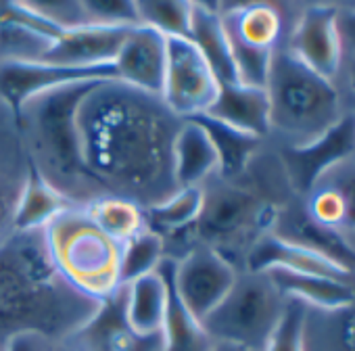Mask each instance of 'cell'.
<instances>
[{
	"label": "cell",
	"instance_id": "6da1fadb",
	"mask_svg": "<svg viewBox=\"0 0 355 351\" xmlns=\"http://www.w3.org/2000/svg\"><path fill=\"white\" fill-rule=\"evenodd\" d=\"M159 96L101 82L82 103L78 134L94 185L119 197L155 205L175 193L171 144L180 128Z\"/></svg>",
	"mask_w": 355,
	"mask_h": 351
},
{
	"label": "cell",
	"instance_id": "7a4b0ae2",
	"mask_svg": "<svg viewBox=\"0 0 355 351\" xmlns=\"http://www.w3.org/2000/svg\"><path fill=\"white\" fill-rule=\"evenodd\" d=\"M101 303L71 289L53 266L42 234L15 232L0 245V332L59 339L82 330Z\"/></svg>",
	"mask_w": 355,
	"mask_h": 351
},
{
	"label": "cell",
	"instance_id": "3957f363",
	"mask_svg": "<svg viewBox=\"0 0 355 351\" xmlns=\"http://www.w3.org/2000/svg\"><path fill=\"white\" fill-rule=\"evenodd\" d=\"M98 84L82 82L53 90L34 99L21 111L19 126L26 130L34 153L32 165L59 191L63 187L78 189L80 185L94 182L82 159L78 113Z\"/></svg>",
	"mask_w": 355,
	"mask_h": 351
},
{
	"label": "cell",
	"instance_id": "277c9868",
	"mask_svg": "<svg viewBox=\"0 0 355 351\" xmlns=\"http://www.w3.org/2000/svg\"><path fill=\"white\" fill-rule=\"evenodd\" d=\"M46 253L65 282L84 297L105 303L121 291V245L109 239L84 209L71 207L42 230Z\"/></svg>",
	"mask_w": 355,
	"mask_h": 351
},
{
	"label": "cell",
	"instance_id": "5b68a950",
	"mask_svg": "<svg viewBox=\"0 0 355 351\" xmlns=\"http://www.w3.org/2000/svg\"><path fill=\"white\" fill-rule=\"evenodd\" d=\"M266 92L270 128L291 138V144H305L318 138L343 115L332 82L305 67L288 51H276Z\"/></svg>",
	"mask_w": 355,
	"mask_h": 351
},
{
	"label": "cell",
	"instance_id": "8992f818",
	"mask_svg": "<svg viewBox=\"0 0 355 351\" xmlns=\"http://www.w3.org/2000/svg\"><path fill=\"white\" fill-rule=\"evenodd\" d=\"M286 299L268 274L239 276L226 299L203 320L211 341H228L263 351Z\"/></svg>",
	"mask_w": 355,
	"mask_h": 351
},
{
	"label": "cell",
	"instance_id": "52a82bcc",
	"mask_svg": "<svg viewBox=\"0 0 355 351\" xmlns=\"http://www.w3.org/2000/svg\"><path fill=\"white\" fill-rule=\"evenodd\" d=\"M220 84L189 38H167V65L161 101L178 119L203 115L216 101Z\"/></svg>",
	"mask_w": 355,
	"mask_h": 351
},
{
	"label": "cell",
	"instance_id": "ba28073f",
	"mask_svg": "<svg viewBox=\"0 0 355 351\" xmlns=\"http://www.w3.org/2000/svg\"><path fill=\"white\" fill-rule=\"evenodd\" d=\"M82 82H117L113 65L65 67L44 61L3 59L0 61V99L19 121L21 111L34 99Z\"/></svg>",
	"mask_w": 355,
	"mask_h": 351
},
{
	"label": "cell",
	"instance_id": "9c48e42d",
	"mask_svg": "<svg viewBox=\"0 0 355 351\" xmlns=\"http://www.w3.org/2000/svg\"><path fill=\"white\" fill-rule=\"evenodd\" d=\"M278 222L270 205H261L255 195L239 187H220L205 193L203 212L195 224L199 237L209 245L232 243L253 228L268 230Z\"/></svg>",
	"mask_w": 355,
	"mask_h": 351
},
{
	"label": "cell",
	"instance_id": "30bf717a",
	"mask_svg": "<svg viewBox=\"0 0 355 351\" xmlns=\"http://www.w3.org/2000/svg\"><path fill=\"white\" fill-rule=\"evenodd\" d=\"M239 274L220 249L201 245L173 262V284L184 305L203 322L232 291Z\"/></svg>",
	"mask_w": 355,
	"mask_h": 351
},
{
	"label": "cell",
	"instance_id": "8fae6325",
	"mask_svg": "<svg viewBox=\"0 0 355 351\" xmlns=\"http://www.w3.org/2000/svg\"><path fill=\"white\" fill-rule=\"evenodd\" d=\"M351 153H355V111H345L318 138L305 144H288L282 153V163L293 189L307 195L328 169Z\"/></svg>",
	"mask_w": 355,
	"mask_h": 351
},
{
	"label": "cell",
	"instance_id": "7c38bea8",
	"mask_svg": "<svg viewBox=\"0 0 355 351\" xmlns=\"http://www.w3.org/2000/svg\"><path fill=\"white\" fill-rule=\"evenodd\" d=\"M305 67L332 82L343 63L338 11L328 5H311L299 17L286 49Z\"/></svg>",
	"mask_w": 355,
	"mask_h": 351
},
{
	"label": "cell",
	"instance_id": "4fadbf2b",
	"mask_svg": "<svg viewBox=\"0 0 355 351\" xmlns=\"http://www.w3.org/2000/svg\"><path fill=\"white\" fill-rule=\"evenodd\" d=\"M165 65L167 38L146 26H134L123 38L113 61V71L119 84L161 99Z\"/></svg>",
	"mask_w": 355,
	"mask_h": 351
},
{
	"label": "cell",
	"instance_id": "5bb4252c",
	"mask_svg": "<svg viewBox=\"0 0 355 351\" xmlns=\"http://www.w3.org/2000/svg\"><path fill=\"white\" fill-rule=\"evenodd\" d=\"M130 28H113L98 24H82L67 28L63 36L44 49V63L65 67H105L113 65Z\"/></svg>",
	"mask_w": 355,
	"mask_h": 351
},
{
	"label": "cell",
	"instance_id": "9a60e30c",
	"mask_svg": "<svg viewBox=\"0 0 355 351\" xmlns=\"http://www.w3.org/2000/svg\"><path fill=\"white\" fill-rule=\"evenodd\" d=\"M305 214L338 232L355 230V153L328 169L307 193Z\"/></svg>",
	"mask_w": 355,
	"mask_h": 351
},
{
	"label": "cell",
	"instance_id": "2e32d148",
	"mask_svg": "<svg viewBox=\"0 0 355 351\" xmlns=\"http://www.w3.org/2000/svg\"><path fill=\"white\" fill-rule=\"evenodd\" d=\"M270 270H286L297 274H318L347 280L351 274L343 268L334 266L332 262L320 257L318 253L291 243L274 232L259 237L247 255V272L251 274H266Z\"/></svg>",
	"mask_w": 355,
	"mask_h": 351
},
{
	"label": "cell",
	"instance_id": "e0dca14e",
	"mask_svg": "<svg viewBox=\"0 0 355 351\" xmlns=\"http://www.w3.org/2000/svg\"><path fill=\"white\" fill-rule=\"evenodd\" d=\"M220 169L218 153L207 132L193 119H182L171 144V173L175 189L201 187Z\"/></svg>",
	"mask_w": 355,
	"mask_h": 351
},
{
	"label": "cell",
	"instance_id": "ac0fdd59",
	"mask_svg": "<svg viewBox=\"0 0 355 351\" xmlns=\"http://www.w3.org/2000/svg\"><path fill=\"white\" fill-rule=\"evenodd\" d=\"M230 51L276 53L282 34V17L266 3L241 5L222 15Z\"/></svg>",
	"mask_w": 355,
	"mask_h": 351
},
{
	"label": "cell",
	"instance_id": "d6986e66",
	"mask_svg": "<svg viewBox=\"0 0 355 351\" xmlns=\"http://www.w3.org/2000/svg\"><path fill=\"white\" fill-rule=\"evenodd\" d=\"M203 115L257 138L266 136L272 130L270 101L266 88H253L241 82L220 86L216 101Z\"/></svg>",
	"mask_w": 355,
	"mask_h": 351
},
{
	"label": "cell",
	"instance_id": "ffe728a7",
	"mask_svg": "<svg viewBox=\"0 0 355 351\" xmlns=\"http://www.w3.org/2000/svg\"><path fill=\"white\" fill-rule=\"evenodd\" d=\"M159 272L167 284V303L161 326V351H209L211 336L203 328V322L184 305L173 284V262L163 259Z\"/></svg>",
	"mask_w": 355,
	"mask_h": 351
},
{
	"label": "cell",
	"instance_id": "44dd1931",
	"mask_svg": "<svg viewBox=\"0 0 355 351\" xmlns=\"http://www.w3.org/2000/svg\"><path fill=\"white\" fill-rule=\"evenodd\" d=\"M71 207L73 203L69 195L59 191L55 185H51L34 165H30L28 178L19 189V199L13 220L15 232L32 234L44 230L53 220H57L61 214H65Z\"/></svg>",
	"mask_w": 355,
	"mask_h": 351
},
{
	"label": "cell",
	"instance_id": "7402d4cb",
	"mask_svg": "<svg viewBox=\"0 0 355 351\" xmlns=\"http://www.w3.org/2000/svg\"><path fill=\"white\" fill-rule=\"evenodd\" d=\"M266 274L284 299H295L307 307L336 311L355 305V289L347 280L286 270H270Z\"/></svg>",
	"mask_w": 355,
	"mask_h": 351
},
{
	"label": "cell",
	"instance_id": "603a6c76",
	"mask_svg": "<svg viewBox=\"0 0 355 351\" xmlns=\"http://www.w3.org/2000/svg\"><path fill=\"white\" fill-rule=\"evenodd\" d=\"M189 40L197 46V51L201 53V57L214 71L220 86L239 82L230 42H228L224 22H222V13H218L209 5L193 3Z\"/></svg>",
	"mask_w": 355,
	"mask_h": 351
},
{
	"label": "cell",
	"instance_id": "cb8c5ba5",
	"mask_svg": "<svg viewBox=\"0 0 355 351\" xmlns=\"http://www.w3.org/2000/svg\"><path fill=\"white\" fill-rule=\"evenodd\" d=\"M123 291V316L130 330L140 339L159 336L167 303V284L163 274L153 272L125 286Z\"/></svg>",
	"mask_w": 355,
	"mask_h": 351
},
{
	"label": "cell",
	"instance_id": "d4e9b609",
	"mask_svg": "<svg viewBox=\"0 0 355 351\" xmlns=\"http://www.w3.org/2000/svg\"><path fill=\"white\" fill-rule=\"evenodd\" d=\"M278 237L318 253L320 257L332 262L349 274H355V247L347 241L343 232L318 224L305 212L291 216L282 224Z\"/></svg>",
	"mask_w": 355,
	"mask_h": 351
},
{
	"label": "cell",
	"instance_id": "484cf974",
	"mask_svg": "<svg viewBox=\"0 0 355 351\" xmlns=\"http://www.w3.org/2000/svg\"><path fill=\"white\" fill-rule=\"evenodd\" d=\"M193 121H197L207 132V136L218 153V161H220L218 171L222 176H226V178H234V176L243 173L245 167L249 165L251 157L259 148L261 138L241 132V130H236L228 123H222L218 119H211L207 115H197V117H193Z\"/></svg>",
	"mask_w": 355,
	"mask_h": 351
},
{
	"label": "cell",
	"instance_id": "4316f807",
	"mask_svg": "<svg viewBox=\"0 0 355 351\" xmlns=\"http://www.w3.org/2000/svg\"><path fill=\"white\" fill-rule=\"evenodd\" d=\"M117 295L101 303L94 318L82 330H78L86 334L90 351H136L138 341H144L130 330L123 316V303H115Z\"/></svg>",
	"mask_w": 355,
	"mask_h": 351
},
{
	"label": "cell",
	"instance_id": "83f0119b",
	"mask_svg": "<svg viewBox=\"0 0 355 351\" xmlns=\"http://www.w3.org/2000/svg\"><path fill=\"white\" fill-rule=\"evenodd\" d=\"M84 212L109 239L119 245L148 228L142 207L123 197H101L92 201Z\"/></svg>",
	"mask_w": 355,
	"mask_h": 351
},
{
	"label": "cell",
	"instance_id": "f1b7e54d",
	"mask_svg": "<svg viewBox=\"0 0 355 351\" xmlns=\"http://www.w3.org/2000/svg\"><path fill=\"white\" fill-rule=\"evenodd\" d=\"M203 201H205V191L201 187L178 189L163 201L148 205L144 214L146 226L150 222V230H155L157 234L191 228L197 224L203 212Z\"/></svg>",
	"mask_w": 355,
	"mask_h": 351
},
{
	"label": "cell",
	"instance_id": "f546056e",
	"mask_svg": "<svg viewBox=\"0 0 355 351\" xmlns=\"http://www.w3.org/2000/svg\"><path fill=\"white\" fill-rule=\"evenodd\" d=\"M163 237L146 228L121 245L119 255V282L121 286L157 272L163 262Z\"/></svg>",
	"mask_w": 355,
	"mask_h": 351
},
{
	"label": "cell",
	"instance_id": "4dcf8cb0",
	"mask_svg": "<svg viewBox=\"0 0 355 351\" xmlns=\"http://www.w3.org/2000/svg\"><path fill=\"white\" fill-rule=\"evenodd\" d=\"M0 30H11L24 34L42 46L57 42L65 28L44 15L36 5L30 3H3L0 5Z\"/></svg>",
	"mask_w": 355,
	"mask_h": 351
},
{
	"label": "cell",
	"instance_id": "1f68e13d",
	"mask_svg": "<svg viewBox=\"0 0 355 351\" xmlns=\"http://www.w3.org/2000/svg\"><path fill=\"white\" fill-rule=\"evenodd\" d=\"M136 13L138 24L146 26L165 38H189L193 3H175V0H138Z\"/></svg>",
	"mask_w": 355,
	"mask_h": 351
},
{
	"label": "cell",
	"instance_id": "d6a6232c",
	"mask_svg": "<svg viewBox=\"0 0 355 351\" xmlns=\"http://www.w3.org/2000/svg\"><path fill=\"white\" fill-rule=\"evenodd\" d=\"M263 351H307V305L286 299Z\"/></svg>",
	"mask_w": 355,
	"mask_h": 351
},
{
	"label": "cell",
	"instance_id": "836d02e7",
	"mask_svg": "<svg viewBox=\"0 0 355 351\" xmlns=\"http://www.w3.org/2000/svg\"><path fill=\"white\" fill-rule=\"evenodd\" d=\"M86 24L134 28L138 24L136 5L132 0H80Z\"/></svg>",
	"mask_w": 355,
	"mask_h": 351
},
{
	"label": "cell",
	"instance_id": "e575fe53",
	"mask_svg": "<svg viewBox=\"0 0 355 351\" xmlns=\"http://www.w3.org/2000/svg\"><path fill=\"white\" fill-rule=\"evenodd\" d=\"M21 185H15L11 178L0 173V245L7 243L15 234V209L19 199Z\"/></svg>",
	"mask_w": 355,
	"mask_h": 351
},
{
	"label": "cell",
	"instance_id": "d590c367",
	"mask_svg": "<svg viewBox=\"0 0 355 351\" xmlns=\"http://www.w3.org/2000/svg\"><path fill=\"white\" fill-rule=\"evenodd\" d=\"M338 318L332 324L338 351H355V305L334 311Z\"/></svg>",
	"mask_w": 355,
	"mask_h": 351
},
{
	"label": "cell",
	"instance_id": "8d00e7d4",
	"mask_svg": "<svg viewBox=\"0 0 355 351\" xmlns=\"http://www.w3.org/2000/svg\"><path fill=\"white\" fill-rule=\"evenodd\" d=\"M338 32H340V40H343V49H351L355 53V7L338 13Z\"/></svg>",
	"mask_w": 355,
	"mask_h": 351
},
{
	"label": "cell",
	"instance_id": "74e56055",
	"mask_svg": "<svg viewBox=\"0 0 355 351\" xmlns=\"http://www.w3.org/2000/svg\"><path fill=\"white\" fill-rule=\"evenodd\" d=\"M5 351H38V343L36 336H28V334H17L11 336Z\"/></svg>",
	"mask_w": 355,
	"mask_h": 351
},
{
	"label": "cell",
	"instance_id": "f35d334b",
	"mask_svg": "<svg viewBox=\"0 0 355 351\" xmlns=\"http://www.w3.org/2000/svg\"><path fill=\"white\" fill-rule=\"evenodd\" d=\"M209 351H257V349H249V347H243V345H236V343H228V341H214Z\"/></svg>",
	"mask_w": 355,
	"mask_h": 351
},
{
	"label": "cell",
	"instance_id": "ab89813d",
	"mask_svg": "<svg viewBox=\"0 0 355 351\" xmlns=\"http://www.w3.org/2000/svg\"><path fill=\"white\" fill-rule=\"evenodd\" d=\"M353 111H355V109H353Z\"/></svg>",
	"mask_w": 355,
	"mask_h": 351
}]
</instances>
